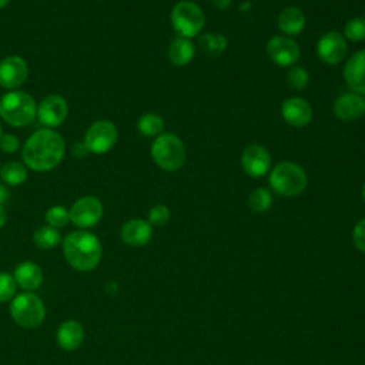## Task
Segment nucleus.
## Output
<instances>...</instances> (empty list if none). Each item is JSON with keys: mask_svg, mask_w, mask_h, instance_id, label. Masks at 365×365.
Instances as JSON below:
<instances>
[{"mask_svg": "<svg viewBox=\"0 0 365 365\" xmlns=\"http://www.w3.org/2000/svg\"><path fill=\"white\" fill-rule=\"evenodd\" d=\"M64 153L66 144L63 137L51 128H41L26 140L21 157L27 168L44 173L56 168L61 163Z\"/></svg>", "mask_w": 365, "mask_h": 365, "instance_id": "obj_1", "label": "nucleus"}, {"mask_svg": "<svg viewBox=\"0 0 365 365\" xmlns=\"http://www.w3.org/2000/svg\"><path fill=\"white\" fill-rule=\"evenodd\" d=\"M63 254L71 268L87 272L100 264L103 245L96 234L87 230H78L70 232L63 240Z\"/></svg>", "mask_w": 365, "mask_h": 365, "instance_id": "obj_2", "label": "nucleus"}, {"mask_svg": "<svg viewBox=\"0 0 365 365\" xmlns=\"http://www.w3.org/2000/svg\"><path fill=\"white\" fill-rule=\"evenodd\" d=\"M37 114L36 100L26 91L10 90L0 100V117L13 127H24L33 123Z\"/></svg>", "mask_w": 365, "mask_h": 365, "instance_id": "obj_3", "label": "nucleus"}, {"mask_svg": "<svg viewBox=\"0 0 365 365\" xmlns=\"http://www.w3.org/2000/svg\"><path fill=\"white\" fill-rule=\"evenodd\" d=\"M268 181L277 194L282 197H295L307 188L308 177L297 163L282 161L269 171Z\"/></svg>", "mask_w": 365, "mask_h": 365, "instance_id": "obj_4", "label": "nucleus"}, {"mask_svg": "<svg viewBox=\"0 0 365 365\" xmlns=\"http://www.w3.org/2000/svg\"><path fill=\"white\" fill-rule=\"evenodd\" d=\"M151 157L164 171H177L185 163V147L182 141L171 133H161L151 144Z\"/></svg>", "mask_w": 365, "mask_h": 365, "instance_id": "obj_5", "label": "nucleus"}, {"mask_svg": "<svg viewBox=\"0 0 365 365\" xmlns=\"http://www.w3.org/2000/svg\"><path fill=\"white\" fill-rule=\"evenodd\" d=\"M10 315L21 328H37L46 318V307L34 292H21L10 302Z\"/></svg>", "mask_w": 365, "mask_h": 365, "instance_id": "obj_6", "label": "nucleus"}, {"mask_svg": "<svg viewBox=\"0 0 365 365\" xmlns=\"http://www.w3.org/2000/svg\"><path fill=\"white\" fill-rule=\"evenodd\" d=\"M173 29L180 34V37L192 38L200 34L205 24V17L202 9L190 0L178 1L170 14Z\"/></svg>", "mask_w": 365, "mask_h": 365, "instance_id": "obj_7", "label": "nucleus"}, {"mask_svg": "<svg viewBox=\"0 0 365 365\" xmlns=\"http://www.w3.org/2000/svg\"><path fill=\"white\" fill-rule=\"evenodd\" d=\"M117 137L118 133L114 123L108 120H97L86 131L84 144L88 153L104 154L114 147Z\"/></svg>", "mask_w": 365, "mask_h": 365, "instance_id": "obj_8", "label": "nucleus"}, {"mask_svg": "<svg viewBox=\"0 0 365 365\" xmlns=\"http://www.w3.org/2000/svg\"><path fill=\"white\" fill-rule=\"evenodd\" d=\"M103 204L94 195H84L74 201L68 210L70 221L80 230L94 227L103 217Z\"/></svg>", "mask_w": 365, "mask_h": 365, "instance_id": "obj_9", "label": "nucleus"}, {"mask_svg": "<svg viewBox=\"0 0 365 365\" xmlns=\"http://www.w3.org/2000/svg\"><path fill=\"white\" fill-rule=\"evenodd\" d=\"M348 53L346 38L338 31H328L322 34L317 44V54L325 64L334 66L341 63Z\"/></svg>", "mask_w": 365, "mask_h": 365, "instance_id": "obj_10", "label": "nucleus"}, {"mask_svg": "<svg viewBox=\"0 0 365 365\" xmlns=\"http://www.w3.org/2000/svg\"><path fill=\"white\" fill-rule=\"evenodd\" d=\"M68 115L67 101L58 94H50L44 97L37 106L36 117L46 125V128H53L61 125Z\"/></svg>", "mask_w": 365, "mask_h": 365, "instance_id": "obj_11", "label": "nucleus"}, {"mask_svg": "<svg viewBox=\"0 0 365 365\" xmlns=\"http://www.w3.org/2000/svg\"><path fill=\"white\" fill-rule=\"evenodd\" d=\"M268 57L281 67H291L299 58L298 44L287 36H272L267 43Z\"/></svg>", "mask_w": 365, "mask_h": 365, "instance_id": "obj_12", "label": "nucleus"}, {"mask_svg": "<svg viewBox=\"0 0 365 365\" xmlns=\"http://www.w3.org/2000/svg\"><path fill=\"white\" fill-rule=\"evenodd\" d=\"M29 67L23 57L7 56L0 60V86L7 90H17L27 78Z\"/></svg>", "mask_w": 365, "mask_h": 365, "instance_id": "obj_13", "label": "nucleus"}, {"mask_svg": "<svg viewBox=\"0 0 365 365\" xmlns=\"http://www.w3.org/2000/svg\"><path fill=\"white\" fill-rule=\"evenodd\" d=\"M241 167L252 178L264 177L271 168V155L265 147L250 144L241 154Z\"/></svg>", "mask_w": 365, "mask_h": 365, "instance_id": "obj_14", "label": "nucleus"}, {"mask_svg": "<svg viewBox=\"0 0 365 365\" xmlns=\"http://www.w3.org/2000/svg\"><path fill=\"white\" fill-rule=\"evenodd\" d=\"M281 114L285 123L292 127H305L312 120L309 103L301 97H289L281 106Z\"/></svg>", "mask_w": 365, "mask_h": 365, "instance_id": "obj_15", "label": "nucleus"}, {"mask_svg": "<svg viewBox=\"0 0 365 365\" xmlns=\"http://www.w3.org/2000/svg\"><path fill=\"white\" fill-rule=\"evenodd\" d=\"M344 80L356 94H365V48L354 53L344 66Z\"/></svg>", "mask_w": 365, "mask_h": 365, "instance_id": "obj_16", "label": "nucleus"}, {"mask_svg": "<svg viewBox=\"0 0 365 365\" xmlns=\"http://www.w3.org/2000/svg\"><path fill=\"white\" fill-rule=\"evenodd\" d=\"M334 114L341 121H354L365 114V98L356 93H344L334 103Z\"/></svg>", "mask_w": 365, "mask_h": 365, "instance_id": "obj_17", "label": "nucleus"}, {"mask_svg": "<svg viewBox=\"0 0 365 365\" xmlns=\"http://www.w3.org/2000/svg\"><path fill=\"white\" fill-rule=\"evenodd\" d=\"M153 235V225L141 218H133L123 224L120 237L123 242L131 247H143L150 242Z\"/></svg>", "mask_w": 365, "mask_h": 365, "instance_id": "obj_18", "label": "nucleus"}, {"mask_svg": "<svg viewBox=\"0 0 365 365\" xmlns=\"http://www.w3.org/2000/svg\"><path fill=\"white\" fill-rule=\"evenodd\" d=\"M56 341L64 351H76L84 341V328L76 319H66L56 332Z\"/></svg>", "mask_w": 365, "mask_h": 365, "instance_id": "obj_19", "label": "nucleus"}, {"mask_svg": "<svg viewBox=\"0 0 365 365\" xmlns=\"http://www.w3.org/2000/svg\"><path fill=\"white\" fill-rule=\"evenodd\" d=\"M13 278L20 288L33 292L43 284V271L36 262L23 261L14 268Z\"/></svg>", "mask_w": 365, "mask_h": 365, "instance_id": "obj_20", "label": "nucleus"}, {"mask_svg": "<svg viewBox=\"0 0 365 365\" xmlns=\"http://www.w3.org/2000/svg\"><path fill=\"white\" fill-rule=\"evenodd\" d=\"M277 23L282 33H285L288 36H294L304 30L305 16L301 9H298L295 6H288L279 13Z\"/></svg>", "mask_w": 365, "mask_h": 365, "instance_id": "obj_21", "label": "nucleus"}, {"mask_svg": "<svg viewBox=\"0 0 365 365\" xmlns=\"http://www.w3.org/2000/svg\"><path fill=\"white\" fill-rule=\"evenodd\" d=\"M195 56V47L190 38L177 37L168 47V58L171 64L182 67L187 66Z\"/></svg>", "mask_w": 365, "mask_h": 365, "instance_id": "obj_22", "label": "nucleus"}, {"mask_svg": "<svg viewBox=\"0 0 365 365\" xmlns=\"http://www.w3.org/2000/svg\"><path fill=\"white\" fill-rule=\"evenodd\" d=\"M61 241V235L57 228L50 225H43L37 228L33 234V242L40 250H53Z\"/></svg>", "mask_w": 365, "mask_h": 365, "instance_id": "obj_23", "label": "nucleus"}, {"mask_svg": "<svg viewBox=\"0 0 365 365\" xmlns=\"http://www.w3.org/2000/svg\"><path fill=\"white\" fill-rule=\"evenodd\" d=\"M0 177L7 185H20L27 180V167L19 161H9L0 168Z\"/></svg>", "mask_w": 365, "mask_h": 365, "instance_id": "obj_24", "label": "nucleus"}, {"mask_svg": "<svg viewBox=\"0 0 365 365\" xmlns=\"http://www.w3.org/2000/svg\"><path fill=\"white\" fill-rule=\"evenodd\" d=\"M137 128L145 137H157L164 130V120L158 114L145 113L138 118Z\"/></svg>", "mask_w": 365, "mask_h": 365, "instance_id": "obj_25", "label": "nucleus"}, {"mask_svg": "<svg viewBox=\"0 0 365 365\" xmlns=\"http://www.w3.org/2000/svg\"><path fill=\"white\" fill-rule=\"evenodd\" d=\"M228 46L225 36L220 33H205L200 36V47L208 54H220Z\"/></svg>", "mask_w": 365, "mask_h": 365, "instance_id": "obj_26", "label": "nucleus"}, {"mask_svg": "<svg viewBox=\"0 0 365 365\" xmlns=\"http://www.w3.org/2000/svg\"><path fill=\"white\" fill-rule=\"evenodd\" d=\"M272 204V194L268 188H255L248 197V205L254 212H265Z\"/></svg>", "mask_w": 365, "mask_h": 365, "instance_id": "obj_27", "label": "nucleus"}, {"mask_svg": "<svg viewBox=\"0 0 365 365\" xmlns=\"http://www.w3.org/2000/svg\"><path fill=\"white\" fill-rule=\"evenodd\" d=\"M44 220L47 222V225L53 227V228H63L67 225V222L70 221V214L68 210L63 205H53L46 211Z\"/></svg>", "mask_w": 365, "mask_h": 365, "instance_id": "obj_28", "label": "nucleus"}, {"mask_svg": "<svg viewBox=\"0 0 365 365\" xmlns=\"http://www.w3.org/2000/svg\"><path fill=\"white\" fill-rule=\"evenodd\" d=\"M346 40L362 41L365 40V19L354 17L344 26V34Z\"/></svg>", "mask_w": 365, "mask_h": 365, "instance_id": "obj_29", "label": "nucleus"}, {"mask_svg": "<svg viewBox=\"0 0 365 365\" xmlns=\"http://www.w3.org/2000/svg\"><path fill=\"white\" fill-rule=\"evenodd\" d=\"M288 84L295 90H304L309 83V74L304 67L294 66L287 74Z\"/></svg>", "mask_w": 365, "mask_h": 365, "instance_id": "obj_30", "label": "nucleus"}, {"mask_svg": "<svg viewBox=\"0 0 365 365\" xmlns=\"http://www.w3.org/2000/svg\"><path fill=\"white\" fill-rule=\"evenodd\" d=\"M17 284L11 274L0 271V302L11 301L16 297Z\"/></svg>", "mask_w": 365, "mask_h": 365, "instance_id": "obj_31", "label": "nucleus"}, {"mask_svg": "<svg viewBox=\"0 0 365 365\" xmlns=\"http://www.w3.org/2000/svg\"><path fill=\"white\" fill-rule=\"evenodd\" d=\"M170 221V210L164 204H157L148 211V222L155 227L165 225Z\"/></svg>", "mask_w": 365, "mask_h": 365, "instance_id": "obj_32", "label": "nucleus"}, {"mask_svg": "<svg viewBox=\"0 0 365 365\" xmlns=\"http://www.w3.org/2000/svg\"><path fill=\"white\" fill-rule=\"evenodd\" d=\"M352 241L355 247L365 254V217L355 224L352 230Z\"/></svg>", "mask_w": 365, "mask_h": 365, "instance_id": "obj_33", "label": "nucleus"}, {"mask_svg": "<svg viewBox=\"0 0 365 365\" xmlns=\"http://www.w3.org/2000/svg\"><path fill=\"white\" fill-rule=\"evenodd\" d=\"M20 147V140L14 135V134H1L0 137V150L7 153V154H13L19 150Z\"/></svg>", "mask_w": 365, "mask_h": 365, "instance_id": "obj_34", "label": "nucleus"}, {"mask_svg": "<svg viewBox=\"0 0 365 365\" xmlns=\"http://www.w3.org/2000/svg\"><path fill=\"white\" fill-rule=\"evenodd\" d=\"M71 153H73L74 157H84L86 154H88V150H87V147L83 141V143H76L71 148Z\"/></svg>", "mask_w": 365, "mask_h": 365, "instance_id": "obj_35", "label": "nucleus"}, {"mask_svg": "<svg viewBox=\"0 0 365 365\" xmlns=\"http://www.w3.org/2000/svg\"><path fill=\"white\" fill-rule=\"evenodd\" d=\"M9 195H10V192H9L7 187L4 184H0V205L6 204V201L9 200Z\"/></svg>", "mask_w": 365, "mask_h": 365, "instance_id": "obj_36", "label": "nucleus"}, {"mask_svg": "<svg viewBox=\"0 0 365 365\" xmlns=\"http://www.w3.org/2000/svg\"><path fill=\"white\" fill-rule=\"evenodd\" d=\"M232 0H212V4L218 9V10H225L230 7Z\"/></svg>", "mask_w": 365, "mask_h": 365, "instance_id": "obj_37", "label": "nucleus"}, {"mask_svg": "<svg viewBox=\"0 0 365 365\" xmlns=\"http://www.w3.org/2000/svg\"><path fill=\"white\" fill-rule=\"evenodd\" d=\"M6 221H7V212L4 210V205H0V228L4 227Z\"/></svg>", "mask_w": 365, "mask_h": 365, "instance_id": "obj_38", "label": "nucleus"}, {"mask_svg": "<svg viewBox=\"0 0 365 365\" xmlns=\"http://www.w3.org/2000/svg\"><path fill=\"white\" fill-rule=\"evenodd\" d=\"M11 0H0V9H3L4 6H7Z\"/></svg>", "mask_w": 365, "mask_h": 365, "instance_id": "obj_39", "label": "nucleus"}, {"mask_svg": "<svg viewBox=\"0 0 365 365\" xmlns=\"http://www.w3.org/2000/svg\"><path fill=\"white\" fill-rule=\"evenodd\" d=\"M362 198H364V201H365V184H364V187H362Z\"/></svg>", "mask_w": 365, "mask_h": 365, "instance_id": "obj_40", "label": "nucleus"}, {"mask_svg": "<svg viewBox=\"0 0 365 365\" xmlns=\"http://www.w3.org/2000/svg\"><path fill=\"white\" fill-rule=\"evenodd\" d=\"M1 134H3V133H1V125H0V137H1Z\"/></svg>", "mask_w": 365, "mask_h": 365, "instance_id": "obj_41", "label": "nucleus"}]
</instances>
